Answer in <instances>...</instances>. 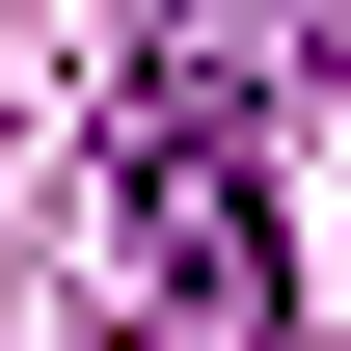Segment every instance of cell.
Here are the masks:
<instances>
[{
  "mask_svg": "<svg viewBox=\"0 0 351 351\" xmlns=\"http://www.w3.org/2000/svg\"><path fill=\"white\" fill-rule=\"evenodd\" d=\"M217 108H243V54H135V162H108L135 189V217H108L135 298H243V135Z\"/></svg>",
  "mask_w": 351,
  "mask_h": 351,
  "instance_id": "cell-1",
  "label": "cell"
}]
</instances>
